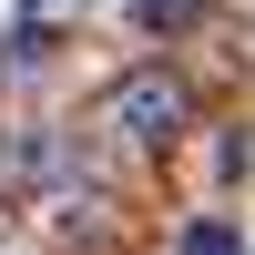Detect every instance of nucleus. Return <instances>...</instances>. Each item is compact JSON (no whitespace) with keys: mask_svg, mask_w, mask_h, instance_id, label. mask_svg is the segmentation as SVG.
<instances>
[{"mask_svg":"<svg viewBox=\"0 0 255 255\" xmlns=\"http://www.w3.org/2000/svg\"><path fill=\"white\" fill-rule=\"evenodd\" d=\"M143 31H184V20H204V0H133Z\"/></svg>","mask_w":255,"mask_h":255,"instance_id":"nucleus-2","label":"nucleus"},{"mask_svg":"<svg viewBox=\"0 0 255 255\" xmlns=\"http://www.w3.org/2000/svg\"><path fill=\"white\" fill-rule=\"evenodd\" d=\"M82 10H102V0H20V20H31V31H61V20H82Z\"/></svg>","mask_w":255,"mask_h":255,"instance_id":"nucleus-4","label":"nucleus"},{"mask_svg":"<svg viewBox=\"0 0 255 255\" xmlns=\"http://www.w3.org/2000/svg\"><path fill=\"white\" fill-rule=\"evenodd\" d=\"M102 133H113V143H133V153H163V143L184 133V82H163V72L113 82V102H102Z\"/></svg>","mask_w":255,"mask_h":255,"instance_id":"nucleus-1","label":"nucleus"},{"mask_svg":"<svg viewBox=\"0 0 255 255\" xmlns=\"http://www.w3.org/2000/svg\"><path fill=\"white\" fill-rule=\"evenodd\" d=\"M184 255H245V245H235L225 215H204V225H184Z\"/></svg>","mask_w":255,"mask_h":255,"instance_id":"nucleus-3","label":"nucleus"}]
</instances>
